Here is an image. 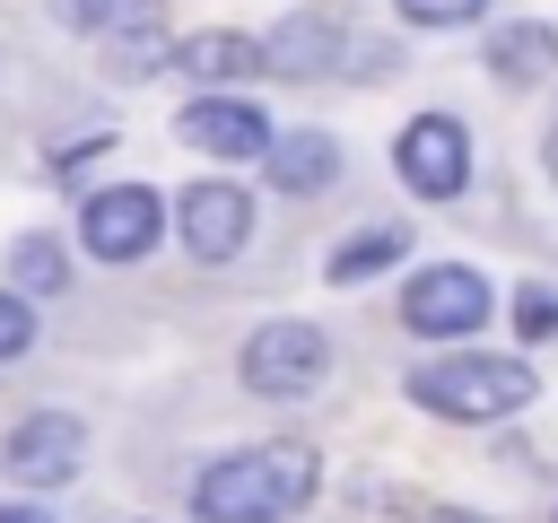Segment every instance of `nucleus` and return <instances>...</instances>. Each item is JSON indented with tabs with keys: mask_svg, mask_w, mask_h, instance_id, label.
I'll use <instances>...</instances> for the list:
<instances>
[{
	"mask_svg": "<svg viewBox=\"0 0 558 523\" xmlns=\"http://www.w3.org/2000/svg\"><path fill=\"white\" fill-rule=\"evenodd\" d=\"M323 366H331V340H323L314 323H262V331L244 340V357H235L244 392H262V401H296V392H314Z\"/></svg>",
	"mask_w": 558,
	"mask_h": 523,
	"instance_id": "obj_3",
	"label": "nucleus"
},
{
	"mask_svg": "<svg viewBox=\"0 0 558 523\" xmlns=\"http://www.w3.org/2000/svg\"><path fill=\"white\" fill-rule=\"evenodd\" d=\"M514 323H523V340H558V288H523Z\"/></svg>",
	"mask_w": 558,
	"mask_h": 523,
	"instance_id": "obj_17",
	"label": "nucleus"
},
{
	"mask_svg": "<svg viewBox=\"0 0 558 523\" xmlns=\"http://www.w3.org/2000/svg\"><path fill=\"white\" fill-rule=\"evenodd\" d=\"M401 323H410L418 340H462V331L488 323V279H480L471 262H427V270L401 288Z\"/></svg>",
	"mask_w": 558,
	"mask_h": 523,
	"instance_id": "obj_4",
	"label": "nucleus"
},
{
	"mask_svg": "<svg viewBox=\"0 0 558 523\" xmlns=\"http://www.w3.org/2000/svg\"><path fill=\"white\" fill-rule=\"evenodd\" d=\"M541 157H549V183H558V113H549V131H541Z\"/></svg>",
	"mask_w": 558,
	"mask_h": 523,
	"instance_id": "obj_20",
	"label": "nucleus"
},
{
	"mask_svg": "<svg viewBox=\"0 0 558 523\" xmlns=\"http://www.w3.org/2000/svg\"><path fill=\"white\" fill-rule=\"evenodd\" d=\"M157 235H166V200H157L148 183H105V192L87 200V218H78V244H87L96 262H148Z\"/></svg>",
	"mask_w": 558,
	"mask_h": 523,
	"instance_id": "obj_5",
	"label": "nucleus"
},
{
	"mask_svg": "<svg viewBox=\"0 0 558 523\" xmlns=\"http://www.w3.org/2000/svg\"><path fill=\"white\" fill-rule=\"evenodd\" d=\"M61 17L113 44V35H148V26H166V0H61Z\"/></svg>",
	"mask_w": 558,
	"mask_h": 523,
	"instance_id": "obj_14",
	"label": "nucleus"
},
{
	"mask_svg": "<svg viewBox=\"0 0 558 523\" xmlns=\"http://www.w3.org/2000/svg\"><path fill=\"white\" fill-rule=\"evenodd\" d=\"M78 462H87V427H78L70 410H26V418L9 427V479H26V488H61Z\"/></svg>",
	"mask_w": 558,
	"mask_h": 523,
	"instance_id": "obj_9",
	"label": "nucleus"
},
{
	"mask_svg": "<svg viewBox=\"0 0 558 523\" xmlns=\"http://www.w3.org/2000/svg\"><path fill=\"white\" fill-rule=\"evenodd\" d=\"M0 523H52V514H35V506H0Z\"/></svg>",
	"mask_w": 558,
	"mask_h": 523,
	"instance_id": "obj_21",
	"label": "nucleus"
},
{
	"mask_svg": "<svg viewBox=\"0 0 558 523\" xmlns=\"http://www.w3.org/2000/svg\"><path fill=\"white\" fill-rule=\"evenodd\" d=\"M174 131H183L201 157H262V148H270V113H262L253 96H218V87H201V96L174 113Z\"/></svg>",
	"mask_w": 558,
	"mask_h": 523,
	"instance_id": "obj_10",
	"label": "nucleus"
},
{
	"mask_svg": "<svg viewBox=\"0 0 558 523\" xmlns=\"http://www.w3.org/2000/svg\"><path fill=\"white\" fill-rule=\"evenodd\" d=\"M392 166H401V183H410L418 200H453V192L471 183V139H462L453 113H418V122L392 139Z\"/></svg>",
	"mask_w": 558,
	"mask_h": 523,
	"instance_id": "obj_7",
	"label": "nucleus"
},
{
	"mask_svg": "<svg viewBox=\"0 0 558 523\" xmlns=\"http://www.w3.org/2000/svg\"><path fill=\"white\" fill-rule=\"evenodd\" d=\"M262 166H270L279 192L305 200V192H331V183H340V139H331V131H270Z\"/></svg>",
	"mask_w": 558,
	"mask_h": 523,
	"instance_id": "obj_11",
	"label": "nucleus"
},
{
	"mask_svg": "<svg viewBox=\"0 0 558 523\" xmlns=\"http://www.w3.org/2000/svg\"><path fill=\"white\" fill-rule=\"evenodd\" d=\"M488 70H497L506 87H532V78L558 70V35H549V26H497V35H488Z\"/></svg>",
	"mask_w": 558,
	"mask_h": 523,
	"instance_id": "obj_13",
	"label": "nucleus"
},
{
	"mask_svg": "<svg viewBox=\"0 0 558 523\" xmlns=\"http://www.w3.org/2000/svg\"><path fill=\"white\" fill-rule=\"evenodd\" d=\"M427 418H514L523 401H541V375L523 357H488V349H453V357H427L410 366L401 384Z\"/></svg>",
	"mask_w": 558,
	"mask_h": 523,
	"instance_id": "obj_2",
	"label": "nucleus"
},
{
	"mask_svg": "<svg viewBox=\"0 0 558 523\" xmlns=\"http://www.w3.org/2000/svg\"><path fill=\"white\" fill-rule=\"evenodd\" d=\"M349 44H375V35H357L349 9H296V17H279V35L262 44V70H279V78H323V70H349Z\"/></svg>",
	"mask_w": 558,
	"mask_h": 523,
	"instance_id": "obj_6",
	"label": "nucleus"
},
{
	"mask_svg": "<svg viewBox=\"0 0 558 523\" xmlns=\"http://www.w3.org/2000/svg\"><path fill=\"white\" fill-rule=\"evenodd\" d=\"M174 61H183L201 87H235V78H253V70H262V44H253V35H235V26H209V35H192Z\"/></svg>",
	"mask_w": 558,
	"mask_h": 523,
	"instance_id": "obj_12",
	"label": "nucleus"
},
{
	"mask_svg": "<svg viewBox=\"0 0 558 523\" xmlns=\"http://www.w3.org/2000/svg\"><path fill=\"white\" fill-rule=\"evenodd\" d=\"M480 9H488V0H401L410 26H471Z\"/></svg>",
	"mask_w": 558,
	"mask_h": 523,
	"instance_id": "obj_18",
	"label": "nucleus"
},
{
	"mask_svg": "<svg viewBox=\"0 0 558 523\" xmlns=\"http://www.w3.org/2000/svg\"><path fill=\"white\" fill-rule=\"evenodd\" d=\"M314 497V453L305 445H244L192 479L201 523H288Z\"/></svg>",
	"mask_w": 558,
	"mask_h": 523,
	"instance_id": "obj_1",
	"label": "nucleus"
},
{
	"mask_svg": "<svg viewBox=\"0 0 558 523\" xmlns=\"http://www.w3.org/2000/svg\"><path fill=\"white\" fill-rule=\"evenodd\" d=\"M26 340H35V314H26V296H0V366H9V357H26Z\"/></svg>",
	"mask_w": 558,
	"mask_h": 523,
	"instance_id": "obj_19",
	"label": "nucleus"
},
{
	"mask_svg": "<svg viewBox=\"0 0 558 523\" xmlns=\"http://www.w3.org/2000/svg\"><path fill=\"white\" fill-rule=\"evenodd\" d=\"M392 262H401V235H392V227H366V235H340L323 270H331V288H357V279H375V270H392Z\"/></svg>",
	"mask_w": 558,
	"mask_h": 523,
	"instance_id": "obj_15",
	"label": "nucleus"
},
{
	"mask_svg": "<svg viewBox=\"0 0 558 523\" xmlns=\"http://www.w3.org/2000/svg\"><path fill=\"white\" fill-rule=\"evenodd\" d=\"M174 235H183V253L192 262H235L244 253V235H253V192H235V183H192L183 200H174Z\"/></svg>",
	"mask_w": 558,
	"mask_h": 523,
	"instance_id": "obj_8",
	"label": "nucleus"
},
{
	"mask_svg": "<svg viewBox=\"0 0 558 523\" xmlns=\"http://www.w3.org/2000/svg\"><path fill=\"white\" fill-rule=\"evenodd\" d=\"M17 288H26V296L70 288V262H61V244H52V235H17Z\"/></svg>",
	"mask_w": 558,
	"mask_h": 523,
	"instance_id": "obj_16",
	"label": "nucleus"
}]
</instances>
